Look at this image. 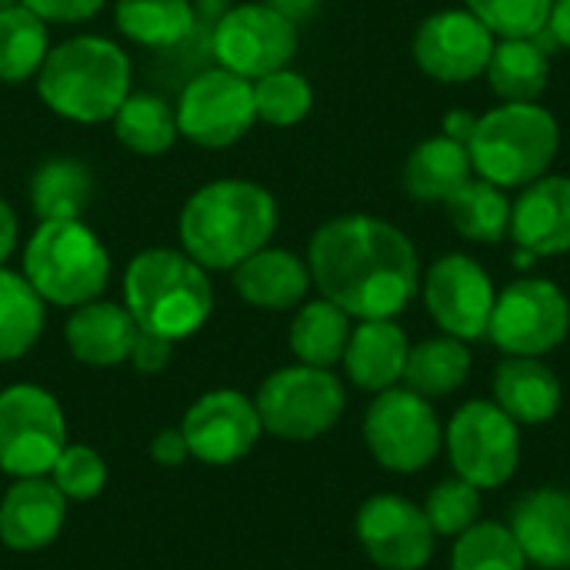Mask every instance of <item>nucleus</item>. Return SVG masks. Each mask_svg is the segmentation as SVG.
Segmentation results:
<instances>
[{"label":"nucleus","instance_id":"1","mask_svg":"<svg viewBox=\"0 0 570 570\" xmlns=\"http://www.w3.org/2000/svg\"><path fill=\"white\" fill-rule=\"evenodd\" d=\"M307 271L321 297L354 321H394L421 284V261L407 234L371 214H344L317 227Z\"/></svg>","mask_w":570,"mask_h":570},{"label":"nucleus","instance_id":"2","mask_svg":"<svg viewBox=\"0 0 570 570\" xmlns=\"http://www.w3.org/2000/svg\"><path fill=\"white\" fill-rule=\"evenodd\" d=\"M277 230V200L267 187L224 177L197 187L177 220L180 250L207 274L234 271L240 261L271 244Z\"/></svg>","mask_w":570,"mask_h":570},{"label":"nucleus","instance_id":"3","mask_svg":"<svg viewBox=\"0 0 570 570\" xmlns=\"http://www.w3.org/2000/svg\"><path fill=\"white\" fill-rule=\"evenodd\" d=\"M37 94L63 120L104 124L130 94V57L97 33L70 37L50 47L37 70Z\"/></svg>","mask_w":570,"mask_h":570},{"label":"nucleus","instance_id":"4","mask_svg":"<svg viewBox=\"0 0 570 570\" xmlns=\"http://www.w3.org/2000/svg\"><path fill=\"white\" fill-rule=\"evenodd\" d=\"M124 307L140 331L177 344L207 324L214 287L207 271L184 250L150 247L124 271Z\"/></svg>","mask_w":570,"mask_h":570},{"label":"nucleus","instance_id":"5","mask_svg":"<svg viewBox=\"0 0 570 570\" xmlns=\"http://www.w3.org/2000/svg\"><path fill=\"white\" fill-rule=\"evenodd\" d=\"M561 147V127L548 107L501 104L478 117V130L468 144L471 164L481 180L494 187H528L548 174Z\"/></svg>","mask_w":570,"mask_h":570},{"label":"nucleus","instance_id":"6","mask_svg":"<svg viewBox=\"0 0 570 570\" xmlns=\"http://www.w3.org/2000/svg\"><path fill=\"white\" fill-rule=\"evenodd\" d=\"M23 277L43 304L80 307L110 281V254L83 220H40L23 250Z\"/></svg>","mask_w":570,"mask_h":570},{"label":"nucleus","instance_id":"7","mask_svg":"<svg viewBox=\"0 0 570 570\" xmlns=\"http://www.w3.org/2000/svg\"><path fill=\"white\" fill-rule=\"evenodd\" d=\"M254 407L267 434L281 441H314L341 421L347 394L337 374L324 367L294 364L274 371L261 384Z\"/></svg>","mask_w":570,"mask_h":570},{"label":"nucleus","instance_id":"8","mask_svg":"<svg viewBox=\"0 0 570 570\" xmlns=\"http://www.w3.org/2000/svg\"><path fill=\"white\" fill-rule=\"evenodd\" d=\"M364 441L371 458L394 474H417L441 454L444 428L434 404L407 387L374 394L364 414Z\"/></svg>","mask_w":570,"mask_h":570},{"label":"nucleus","instance_id":"9","mask_svg":"<svg viewBox=\"0 0 570 570\" xmlns=\"http://www.w3.org/2000/svg\"><path fill=\"white\" fill-rule=\"evenodd\" d=\"M444 448L458 478L478 491H494L521 464V428L494 401H468L448 421Z\"/></svg>","mask_w":570,"mask_h":570},{"label":"nucleus","instance_id":"10","mask_svg":"<svg viewBox=\"0 0 570 570\" xmlns=\"http://www.w3.org/2000/svg\"><path fill=\"white\" fill-rule=\"evenodd\" d=\"M570 334L568 294L544 277H521L508 284L488 324V337L504 357H544Z\"/></svg>","mask_w":570,"mask_h":570},{"label":"nucleus","instance_id":"11","mask_svg":"<svg viewBox=\"0 0 570 570\" xmlns=\"http://www.w3.org/2000/svg\"><path fill=\"white\" fill-rule=\"evenodd\" d=\"M67 448V421L53 394L37 384L0 391V471L20 478L50 474Z\"/></svg>","mask_w":570,"mask_h":570},{"label":"nucleus","instance_id":"12","mask_svg":"<svg viewBox=\"0 0 570 570\" xmlns=\"http://www.w3.org/2000/svg\"><path fill=\"white\" fill-rule=\"evenodd\" d=\"M174 114L180 137H187L190 144L207 150L230 147L257 124L254 83L224 67L200 70L180 90Z\"/></svg>","mask_w":570,"mask_h":570},{"label":"nucleus","instance_id":"13","mask_svg":"<svg viewBox=\"0 0 570 570\" xmlns=\"http://www.w3.org/2000/svg\"><path fill=\"white\" fill-rule=\"evenodd\" d=\"M297 23L277 7L237 3L214 27V57L217 67L257 80L281 67H291L297 53Z\"/></svg>","mask_w":570,"mask_h":570},{"label":"nucleus","instance_id":"14","mask_svg":"<svg viewBox=\"0 0 570 570\" xmlns=\"http://www.w3.org/2000/svg\"><path fill=\"white\" fill-rule=\"evenodd\" d=\"M494 281L491 274L468 254H448L431 264L424 277V304L434 324L458 337V341H478L488 337V324L494 314Z\"/></svg>","mask_w":570,"mask_h":570},{"label":"nucleus","instance_id":"15","mask_svg":"<svg viewBox=\"0 0 570 570\" xmlns=\"http://www.w3.org/2000/svg\"><path fill=\"white\" fill-rule=\"evenodd\" d=\"M357 541L384 570H424L434 558V528L414 501L401 494H374L357 511Z\"/></svg>","mask_w":570,"mask_h":570},{"label":"nucleus","instance_id":"16","mask_svg":"<svg viewBox=\"0 0 570 570\" xmlns=\"http://www.w3.org/2000/svg\"><path fill=\"white\" fill-rule=\"evenodd\" d=\"M498 37L464 7L431 13L414 33L417 67L441 83H468L484 77Z\"/></svg>","mask_w":570,"mask_h":570},{"label":"nucleus","instance_id":"17","mask_svg":"<svg viewBox=\"0 0 570 570\" xmlns=\"http://www.w3.org/2000/svg\"><path fill=\"white\" fill-rule=\"evenodd\" d=\"M187 451L204 464H234L257 444L264 424L250 397L237 391L204 394L180 424Z\"/></svg>","mask_w":570,"mask_h":570},{"label":"nucleus","instance_id":"18","mask_svg":"<svg viewBox=\"0 0 570 570\" xmlns=\"http://www.w3.org/2000/svg\"><path fill=\"white\" fill-rule=\"evenodd\" d=\"M521 250L534 257H558L570 250V177L544 174L511 204V234Z\"/></svg>","mask_w":570,"mask_h":570},{"label":"nucleus","instance_id":"19","mask_svg":"<svg viewBox=\"0 0 570 570\" xmlns=\"http://www.w3.org/2000/svg\"><path fill=\"white\" fill-rule=\"evenodd\" d=\"M508 528L521 544L528 564L541 570H570V491H528L511 508Z\"/></svg>","mask_w":570,"mask_h":570},{"label":"nucleus","instance_id":"20","mask_svg":"<svg viewBox=\"0 0 570 570\" xmlns=\"http://www.w3.org/2000/svg\"><path fill=\"white\" fill-rule=\"evenodd\" d=\"M67 518V498L47 478H20L0 501V541L10 551L47 548Z\"/></svg>","mask_w":570,"mask_h":570},{"label":"nucleus","instance_id":"21","mask_svg":"<svg viewBox=\"0 0 570 570\" xmlns=\"http://www.w3.org/2000/svg\"><path fill=\"white\" fill-rule=\"evenodd\" d=\"M564 401L558 374L541 357H504L494 371V404L518 424L538 428L558 417Z\"/></svg>","mask_w":570,"mask_h":570},{"label":"nucleus","instance_id":"22","mask_svg":"<svg viewBox=\"0 0 570 570\" xmlns=\"http://www.w3.org/2000/svg\"><path fill=\"white\" fill-rule=\"evenodd\" d=\"M137 321L124 304L114 301H87L73 307L67 317V347L77 361L90 367H117L130 357L134 337H137Z\"/></svg>","mask_w":570,"mask_h":570},{"label":"nucleus","instance_id":"23","mask_svg":"<svg viewBox=\"0 0 570 570\" xmlns=\"http://www.w3.org/2000/svg\"><path fill=\"white\" fill-rule=\"evenodd\" d=\"M234 291L264 311H287L297 307L307 291H311V271L307 261H301L297 254L284 250V247H261L257 254H250L247 261H240L234 271Z\"/></svg>","mask_w":570,"mask_h":570},{"label":"nucleus","instance_id":"24","mask_svg":"<svg viewBox=\"0 0 570 570\" xmlns=\"http://www.w3.org/2000/svg\"><path fill=\"white\" fill-rule=\"evenodd\" d=\"M411 341L401 324L394 321H361L351 331L347 351H344V367L354 387L381 394L387 387H397L404 377Z\"/></svg>","mask_w":570,"mask_h":570},{"label":"nucleus","instance_id":"25","mask_svg":"<svg viewBox=\"0 0 570 570\" xmlns=\"http://www.w3.org/2000/svg\"><path fill=\"white\" fill-rule=\"evenodd\" d=\"M471 174H474L471 150L444 134H434L407 154L401 184L407 197L421 204H438L448 200L461 184H468Z\"/></svg>","mask_w":570,"mask_h":570},{"label":"nucleus","instance_id":"26","mask_svg":"<svg viewBox=\"0 0 570 570\" xmlns=\"http://www.w3.org/2000/svg\"><path fill=\"white\" fill-rule=\"evenodd\" d=\"M484 77L501 104H534L551 80V60L541 37L498 40Z\"/></svg>","mask_w":570,"mask_h":570},{"label":"nucleus","instance_id":"27","mask_svg":"<svg viewBox=\"0 0 570 570\" xmlns=\"http://www.w3.org/2000/svg\"><path fill=\"white\" fill-rule=\"evenodd\" d=\"M354 317L341 311L334 301H307L294 321H291V351L301 364L307 367H324L331 371L334 364L344 361L347 341H351V324Z\"/></svg>","mask_w":570,"mask_h":570},{"label":"nucleus","instance_id":"28","mask_svg":"<svg viewBox=\"0 0 570 570\" xmlns=\"http://www.w3.org/2000/svg\"><path fill=\"white\" fill-rule=\"evenodd\" d=\"M468 374H471V347H468V341L441 334V337H428V341H421V344H414L407 351L401 384L407 391L434 401V397H448L458 387H464Z\"/></svg>","mask_w":570,"mask_h":570},{"label":"nucleus","instance_id":"29","mask_svg":"<svg viewBox=\"0 0 570 570\" xmlns=\"http://www.w3.org/2000/svg\"><path fill=\"white\" fill-rule=\"evenodd\" d=\"M94 197V177L77 157H50L30 177V207L37 220H80Z\"/></svg>","mask_w":570,"mask_h":570},{"label":"nucleus","instance_id":"30","mask_svg":"<svg viewBox=\"0 0 570 570\" xmlns=\"http://www.w3.org/2000/svg\"><path fill=\"white\" fill-rule=\"evenodd\" d=\"M448 217L454 230L474 244H501L511 234V200L491 180H468L448 200Z\"/></svg>","mask_w":570,"mask_h":570},{"label":"nucleus","instance_id":"31","mask_svg":"<svg viewBox=\"0 0 570 570\" xmlns=\"http://www.w3.org/2000/svg\"><path fill=\"white\" fill-rule=\"evenodd\" d=\"M117 30L140 47H177L194 30L190 0H117L114 3Z\"/></svg>","mask_w":570,"mask_h":570},{"label":"nucleus","instance_id":"32","mask_svg":"<svg viewBox=\"0 0 570 570\" xmlns=\"http://www.w3.org/2000/svg\"><path fill=\"white\" fill-rule=\"evenodd\" d=\"M110 120H114L117 140L140 157L167 154L174 147V140L180 137L174 107L167 100H160L157 94H134L130 90Z\"/></svg>","mask_w":570,"mask_h":570},{"label":"nucleus","instance_id":"33","mask_svg":"<svg viewBox=\"0 0 570 570\" xmlns=\"http://www.w3.org/2000/svg\"><path fill=\"white\" fill-rule=\"evenodd\" d=\"M50 53V27L23 3L0 10V80L23 83L37 77Z\"/></svg>","mask_w":570,"mask_h":570},{"label":"nucleus","instance_id":"34","mask_svg":"<svg viewBox=\"0 0 570 570\" xmlns=\"http://www.w3.org/2000/svg\"><path fill=\"white\" fill-rule=\"evenodd\" d=\"M43 331V297L17 271L0 267V364L23 357Z\"/></svg>","mask_w":570,"mask_h":570},{"label":"nucleus","instance_id":"35","mask_svg":"<svg viewBox=\"0 0 570 570\" xmlns=\"http://www.w3.org/2000/svg\"><path fill=\"white\" fill-rule=\"evenodd\" d=\"M451 570H528V558L508 524L478 521L454 538Z\"/></svg>","mask_w":570,"mask_h":570},{"label":"nucleus","instance_id":"36","mask_svg":"<svg viewBox=\"0 0 570 570\" xmlns=\"http://www.w3.org/2000/svg\"><path fill=\"white\" fill-rule=\"evenodd\" d=\"M254 83V110L257 120L271 124V127H294L301 124L311 107H314V90L307 83L304 73L281 67L274 73H264Z\"/></svg>","mask_w":570,"mask_h":570},{"label":"nucleus","instance_id":"37","mask_svg":"<svg viewBox=\"0 0 570 570\" xmlns=\"http://www.w3.org/2000/svg\"><path fill=\"white\" fill-rule=\"evenodd\" d=\"M481 508H484L481 491L454 474V478L431 488L424 514H428L438 538H458V534H464L468 528H474L481 521Z\"/></svg>","mask_w":570,"mask_h":570},{"label":"nucleus","instance_id":"38","mask_svg":"<svg viewBox=\"0 0 570 570\" xmlns=\"http://www.w3.org/2000/svg\"><path fill=\"white\" fill-rule=\"evenodd\" d=\"M468 10L498 37H541L551 20L554 0H464Z\"/></svg>","mask_w":570,"mask_h":570},{"label":"nucleus","instance_id":"39","mask_svg":"<svg viewBox=\"0 0 570 570\" xmlns=\"http://www.w3.org/2000/svg\"><path fill=\"white\" fill-rule=\"evenodd\" d=\"M50 474L67 501H94L107 484V464L87 444H67L53 461Z\"/></svg>","mask_w":570,"mask_h":570},{"label":"nucleus","instance_id":"40","mask_svg":"<svg viewBox=\"0 0 570 570\" xmlns=\"http://www.w3.org/2000/svg\"><path fill=\"white\" fill-rule=\"evenodd\" d=\"M20 3L47 23H80L97 17L107 0H20Z\"/></svg>","mask_w":570,"mask_h":570},{"label":"nucleus","instance_id":"41","mask_svg":"<svg viewBox=\"0 0 570 570\" xmlns=\"http://www.w3.org/2000/svg\"><path fill=\"white\" fill-rule=\"evenodd\" d=\"M170 351H174V341H164L157 334H147V331H137L134 337V347H130V364L140 371V374H157L167 367L170 361Z\"/></svg>","mask_w":570,"mask_h":570},{"label":"nucleus","instance_id":"42","mask_svg":"<svg viewBox=\"0 0 570 570\" xmlns=\"http://www.w3.org/2000/svg\"><path fill=\"white\" fill-rule=\"evenodd\" d=\"M150 458H154L160 468H177V464H184V461L190 458L184 431H160V434L150 441Z\"/></svg>","mask_w":570,"mask_h":570},{"label":"nucleus","instance_id":"43","mask_svg":"<svg viewBox=\"0 0 570 570\" xmlns=\"http://www.w3.org/2000/svg\"><path fill=\"white\" fill-rule=\"evenodd\" d=\"M474 130H478V117L471 114V110H451V114H444V124H441V134L444 137H451V140H458V144H471V137H474Z\"/></svg>","mask_w":570,"mask_h":570},{"label":"nucleus","instance_id":"44","mask_svg":"<svg viewBox=\"0 0 570 570\" xmlns=\"http://www.w3.org/2000/svg\"><path fill=\"white\" fill-rule=\"evenodd\" d=\"M17 237H20V224H17V214L13 207L0 197V267L7 264V257L13 254L17 247Z\"/></svg>","mask_w":570,"mask_h":570},{"label":"nucleus","instance_id":"45","mask_svg":"<svg viewBox=\"0 0 570 570\" xmlns=\"http://www.w3.org/2000/svg\"><path fill=\"white\" fill-rule=\"evenodd\" d=\"M554 37V43L570 47V0H554L551 7V20H548V30Z\"/></svg>","mask_w":570,"mask_h":570},{"label":"nucleus","instance_id":"46","mask_svg":"<svg viewBox=\"0 0 570 570\" xmlns=\"http://www.w3.org/2000/svg\"><path fill=\"white\" fill-rule=\"evenodd\" d=\"M267 3H271V7H277L281 13H287V17L297 23L304 13H311V10H314V3H317V0H267Z\"/></svg>","mask_w":570,"mask_h":570},{"label":"nucleus","instance_id":"47","mask_svg":"<svg viewBox=\"0 0 570 570\" xmlns=\"http://www.w3.org/2000/svg\"><path fill=\"white\" fill-rule=\"evenodd\" d=\"M20 0H0V10H7V7H17Z\"/></svg>","mask_w":570,"mask_h":570}]
</instances>
